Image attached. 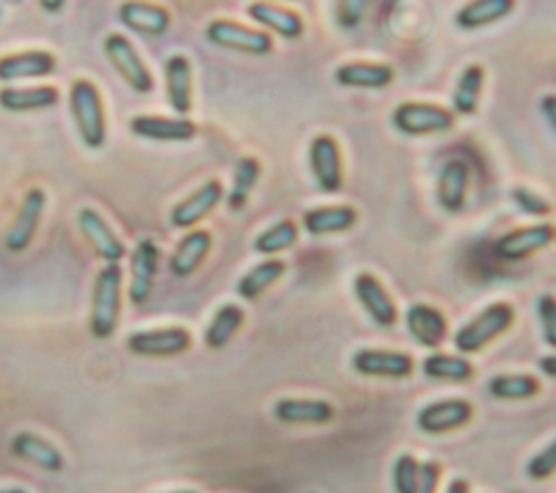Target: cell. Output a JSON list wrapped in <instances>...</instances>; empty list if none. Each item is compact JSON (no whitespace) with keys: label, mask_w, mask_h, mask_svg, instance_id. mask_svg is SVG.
Returning a JSON list of instances; mask_svg holds the SVG:
<instances>
[{"label":"cell","mask_w":556,"mask_h":493,"mask_svg":"<svg viewBox=\"0 0 556 493\" xmlns=\"http://www.w3.org/2000/svg\"><path fill=\"white\" fill-rule=\"evenodd\" d=\"M119 291H122V267L119 263H104L96 274L91 293L89 332L96 339H109L119 319Z\"/></svg>","instance_id":"1"},{"label":"cell","mask_w":556,"mask_h":493,"mask_svg":"<svg viewBox=\"0 0 556 493\" xmlns=\"http://www.w3.org/2000/svg\"><path fill=\"white\" fill-rule=\"evenodd\" d=\"M70 111L83 143L98 150L106 139V119L100 91L91 80L76 78L70 85Z\"/></svg>","instance_id":"2"},{"label":"cell","mask_w":556,"mask_h":493,"mask_svg":"<svg viewBox=\"0 0 556 493\" xmlns=\"http://www.w3.org/2000/svg\"><path fill=\"white\" fill-rule=\"evenodd\" d=\"M513 321L515 308L508 302H493L454 332V345L463 354H476L504 334Z\"/></svg>","instance_id":"3"},{"label":"cell","mask_w":556,"mask_h":493,"mask_svg":"<svg viewBox=\"0 0 556 493\" xmlns=\"http://www.w3.org/2000/svg\"><path fill=\"white\" fill-rule=\"evenodd\" d=\"M391 122L395 130L408 137L421 135H441L454 126V113L434 102L408 100L393 109Z\"/></svg>","instance_id":"4"},{"label":"cell","mask_w":556,"mask_h":493,"mask_svg":"<svg viewBox=\"0 0 556 493\" xmlns=\"http://www.w3.org/2000/svg\"><path fill=\"white\" fill-rule=\"evenodd\" d=\"M104 54L113 63V67L124 76V80L137 91V93H150L154 87L152 74L135 46L124 37L122 33H109L104 37Z\"/></svg>","instance_id":"5"},{"label":"cell","mask_w":556,"mask_h":493,"mask_svg":"<svg viewBox=\"0 0 556 493\" xmlns=\"http://www.w3.org/2000/svg\"><path fill=\"white\" fill-rule=\"evenodd\" d=\"M206 39L217 48L248 52V54H267L274 48L269 33L258 30V28H248L232 20L208 22Z\"/></svg>","instance_id":"6"},{"label":"cell","mask_w":556,"mask_h":493,"mask_svg":"<svg viewBox=\"0 0 556 493\" xmlns=\"http://www.w3.org/2000/svg\"><path fill=\"white\" fill-rule=\"evenodd\" d=\"M43 208H46V191L41 187H30L24 193L20 208L15 211V217L4 232L2 245L7 252L20 254L30 245L35 230L39 226V219L43 215Z\"/></svg>","instance_id":"7"},{"label":"cell","mask_w":556,"mask_h":493,"mask_svg":"<svg viewBox=\"0 0 556 493\" xmlns=\"http://www.w3.org/2000/svg\"><path fill=\"white\" fill-rule=\"evenodd\" d=\"M189 345L191 334L180 326L137 330L126 337V347L137 356H176L187 352Z\"/></svg>","instance_id":"8"},{"label":"cell","mask_w":556,"mask_h":493,"mask_svg":"<svg viewBox=\"0 0 556 493\" xmlns=\"http://www.w3.org/2000/svg\"><path fill=\"white\" fill-rule=\"evenodd\" d=\"M308 163L317 187L324 193H337L343 185L341 148L334 137L317 135L308 146Z\"/></svg>","instance_id":"9"},{"label":"cell","mask_w":556,"mask_h":493,"mask_svg":"<svg viewBox=\"0 0 556 493\" xmlns=\"http://www.w3.org/2000/svg\"><path fill=\"white\" fill-rule=\"evenodd\" d=\"M352 369L367 378H408L415 369L413 356L397 350H378L363 347L352 356Z\"/></svg>","instance_id":"10"},{"label":"cell","mask_w":556,"mask_h":493,"mask_svg":"<svg viewBox=\"0 0 556 493\" xmlns=\"http://www.w3.org/2000/svg\"><path fill=\"white\" fill-rule=\"evenodd\" d=\"M76 224L87 245L104 263H119V258L126 254L122 239L113 232V228L106 224V219L98 211L83 206L76 213Z\"/></svg>","instance_id":"11"},{"label":"cell","mask_w":556,"mask_h":493,"mask_svg":"<svg viewBox=\"0 0 556 493\" xmlns=\"http://www.w3.org/2000/svg\"><path fill=\"white\" fill-rule=\"evenodd\" d=\"M473 417V406L463 397H447L426 404L417 413V428L426 434H443L463 428Z\"/></svg>","instance_id":"12"},{"label":"cell","mask_w":556,"mask_h":493,"mask_svg":"<svg viewBox=\"0 0 556 493\" xmlns=\"http://www.w3.org/2000/svg\"><path fill=\"white\" fill-rule=\"evenodd\" d=\"M552 241H556V228L547 222H539L504 232L495 241V252L506 261H519L547 248Z\"/></svg>","instance_id":"13"},{"label":"cell","mask_w":556,"mask_h":493,"mask_svg":"<svg viewBox=\"0 0 556 493\" xmlns=\"http://www.w3.org/2000/svg\"><path fill=\"white\" fill-rule=\"evenodd\" d=\"M354 295L365 308V313L371 317L374 324L389 328L397 321V306L382 285L380 278H376L371 271H361L354 278Z\"/></svg>","instance_id":"14"},{"label":"cell","mask_w":556,"mask_h":493,"mask_svg":"<svg viewBox=\"0 0 556 493\" xmlns=\"http://www.w3.org/2000/svg\"><path fill=\"white\" fill-rule=\"evenodd\" d=\"M161 250L152 239H139L130 254V282H128V300L132 304H143L150 298L154 276L159 269Z\"/></svg>","instance_id":"15"},{"label":"cell","mask_w":556,"mask_h":493,"mask_svg":"<svg viewBox=\"0 0 556 493\" xmlns=\"http://www.w3.org/2000/svg\"><path fill=\"white\" fill-rule=\"evenodd\" d=\"M406 330L408 334L424 347H439L445 337H447V317L443 315L441 308L426 304V302H415L406 308L404 315Z\"/></svg>","instance_id":"16"},{"label":"cell","mask_w":556,"mask_h":493,"mask_svg":"<svg viewBox=\"0 0 556 493\" xmlns=\"http://www.w3.org/2000/svg\"><path fill=\"white\" fill-rule=\"evenodd\" d=\"M224 195V187L219 180L211 178L204 185H200L191 195H187L182 202H178L172 213V226L176 228H191L193 224H198L200 219H204L222 200Z\"/></svg>","instance_id":"17"},{"label":"cell","mask_w":556,"mask_h":493,"mask_svg":"<svg viewBox=\"0 0 556 493\" xmlns=\"http://www.w3.org/2000/svg\"><path fill=\"white\" fill-rule=\"evenodd\" d=\"M130 132L152 141H189L198 128L187 117H163V115H135L130 119Z\"/></svg>","instance_id":"18"},{"label":"cell","mask_w":556,"mask_h":493,"mask_svg":"<svg viewBox=\"0 0 556 493\" xmlns=\"http://www.w3.org/2000/svg\"><path fill=\"white\" fill-rule=\"evenodd\" d=\"M469 191V165L463 159L447 161L437 178V200L443 211L458 213Z\"/></svg>","instance_id":"19"},{"label":"cell","mask_w":556,"mask_h":493,"mask_svg":"<svg viewBox=\"0 0 556 493\" xmlns=\"http://www.w3.org/2000/svg\"><path fill=\"white\" fill-rule=\"evenodd\" d=\"M56 67L54 54L48 50H26L0 56V80L11 83L20 78H41Z\"/></svg>","instance_id":"20"},{"label":"cell","mask_w":556,"mask_h":493,"mask_svg":"<svg viewBox=\"0 0 556 493\" xmlns=\"http://www.w3.org/2000/svg\"><path fill=\"white\" fill-rule=\"evenodd\" d=\"M395 72L389 63H374V61H348L334 69V78L343 87H358V89H382L391 85Z\"/></svg>","instance_id":"21"},{"label":"cell","mask_w":556,"mask_h":493,"mask_svg":"<svg viewBox=\"0 0 556 493\" xmlns=\"http://www.w3.org/2000/svg\"><path fill=\"white\" fill-rule=\"evenodd\" d=\"M358 219V213L350 204H330V206H315L302 215V226L308 235L321 237L332 232L350 230Z\"/></svg>","instance_id":"22"},{"label":"cell","mask_w":556,"mask_h":493,"mask_svg":"<svg viewBox=\"0 0 556 493\" xmlns=\"http://www.w3.org/2000/svg\"><path fill=\"white\" fill-rule=\"evenodd\" d=\"M11 452L33 465H37L39 469H46L50 473H56L63 469L65 460H63V454L50 443L46 441L43 437L35 434V432H17L13 439H11Z\"/></svg>","instance_id":"23"},{"label":"cell","mask_w":556,"mask_h":493,"mask_svg":"<svg viewBox=\"0 0 556 493\" xmlns=\"http://www.w3.org/2000/svg\"><path fill=\"white\" fill-rule=\"evenodd\" d=\"M274 417L280 424H328L334 417V408L326 400L282 397L274 404Z\"/></svg>","instance_id":"24"},{"label":"cell","mask_w":556,"mask_h":493,"mask_svg":"<svg viewBox=\"0 0 556 493\" xmlns=\"http://www.w3.org/2000/svg\"><path fill=\"white\" fill-rule=\"evenodd\" d=\"M165 93L167 102L180 117L191 111V65L182 54H172L165 61Z\"/></svg>","instance_id":"25"},{"label":"cell","mask_w":556,"mask_h":493,"mask_svg":"<svg viewBox=\"0 0 556 493\" xmlns=\"http://www.w3.org/2000/svg\"><path fill=\"white\" fill-rule=\"evenodd\" d=\"M211 243H213V237L208 230L198 228V230L187 232L178 241L176 250L169 256V271L178 278L191 276L198 269V265L204 261V256L208 254Z\"/></svg>","instance_id":"26"},{"label":"cell","mask_w":556,"mask_h":493,"mask_svg":"<svg viewBox=\"0 0 556 493\" xmlns=\"http://www.w3.org/2000/svg\"><path fill=\"white\" fill-rule=\"evenodd\" d=\"M59 100V91L52 85H35V87H2L0 89V106L11 113H26L50 109Z\"/></svg>","instance_id":"27"},{"label":"cell","mask_w":556,"mask_h":493,"mask_svg":"<svg viewBox=\"0 0 556 493\" xmlns=\"http://www.w3.org/2000/svg\"><path fill=\"white\" fill-rule=\"evenodd\" d=\"M248 15L256 24L274 30L276 35H280L285 39H298L304 33V20L300 17V13H295L291 9H282L276 4H267V2H252L248 7Z\"/></svg>","instance_id":"28"},{"label":"cell","mask_w":556,"mask_h":493,"mask_svg":"<svg viewBox=\"0 0 556 493\" xmlns=\"http://www.w3.org/2000/svg\"><path fill=\"white\" fill-rule=\"evenodd\" d=\"M119 20L141 35H163L169 28V13L146 2H124L119 7Z\"/></svg>","instance_id":"29"},{"label":"cell","mask_w":556,"mask_h":493,"mask_svg":"<svg viewBox=\"0 0 556 493\" xmlns=\"http://www.w3.org/2000/svg\"><path fill=\"white\" fill-rule=\"evenodd\" d=\"M484 67L480 63H469L452 91V106L458 115H473L480 104V96L484 89Z\"/></svg>","instance_id":"30"},{"label":"cell","mask_w":556,"mask_h":493,"mask_svg":"<svg viewBox=\"0 0 556 493\" xmlns=\"http://www.w3.org/2000/svg\"><path fill=\"white\" fill-rule=\"evenodd\" d=\"M287 265L280 258H265L261 263H256L252 269H248L239 282H237V293L243 300H256L261 293H265L282 274H285Z\"/></svg>","instance_id":"31"},{"label":"cell","mask_w":556,"mask_h":493,"mask_svg":"<svg viewBox=\"0 0 556 493\" xmlns=\"http://www.w3.org/2000/svg\"><path fill=\"white\" fill-rule=\"evenodd\" d=\"M421 371L441 382H467L473 376V365L465 356L434 352L424 358Z\"/></svg>","instance_id":"32"},{"label":"cell","mask_w":556,"mask_h":493,"mask_svg":"<svg viewBox=\"0 0 556 493\" xmlns=\"http://www.w3.org/2000/svg\"><path fill=\"white\" fill-rule=\"evenodd\" d=\"M513 9V0H471L456 13L460 28H480L506 17Z\"/></svg>","instance_id":"33"},{"label":"cell","mask_w":556,"mask_h":493,"mask_svg":"<svg viewBox=\"0 0 556 493\" xmlns=\"http://www.w3.org/2000/svg\"><path fill=\"white\" fill-rule=\"evenodd\" d=\"M245 315L237 304H224L217 308V313L213 315L211 324L204 330V343L211 350H222L232 337L235 332L241 328Z\"/></svg>","instance_id":"34"},{"label":"cell","mask_w":556,"mask_h":493,"mask_svg":"<svg viewBox=\"0 0 556 493\" xmlns=\"http://www.w3.org/2000/svg\"><path fill=\"white\" fill-rule=\"evenodd\" d=\"M261 176V163L256 156H241L235 163V172H232V187L228 191V208L230 211H239L245 206L256 180Z\"/></svg>","instance_id":"35"},{"label":"cell","mask_w":556,"mask_h":493,"mask_svg":"<svg viewBox=\"0 0 556 493\" xmlns=\"http://www.w3.org/2000/svg\"><path fill=\"white\" fill-rule=\"evenodd\" d=\"M486 389L497 400H530L539 393L541 384L530 374H497L489 380Z\"/></svg>","instance_id":"36"},{"label":"cell","mask_w":556,"mask_h":493,"mask_svg":"<svg viewBox=\"0 0 556 493\" xmlns=\"http://www.w3.org/2000/svg\"><path fill=\"white\" fill-rule=\"evenodd\" d=\"M298 241V226L291 219H280L256 235L252 248L258 254H276L289 250Z\"/></svg>","instance_id":"37"},{"label":"cell","mask_w":556,"mask_h":493,"mask_svg":"<svg viewBox=\"0 0 556 493\" xmlns=\"http://www.w3.org/2000/svg\"><path fill=\"white\" fill-rule=\"evenodd\" d=\"M419 465L421 460H417L410 454H400L395 458L391 469V482L395 493H415V486L419 480Z\"/></svg>","instance_id":"38"},{"label":"cell","mask_w":556,"mask_h":493,"mask_svg":"<svg viewBox=\"0 0 556 493\" xmlns=\"http://www.w3.org/2000/svg\"><path fill=\"white\" fill-rule=\"evenodd\" d=\"M526 473L532 480H547L549 476L556 473V439L549 441L541 452H536L528 460Z\"/></svg>","instance_id":"39"},{"label":"cell","mask_w":556,"mask_h":493,"mask_svg":"<svg viewBox=\"0 0 556 493\" xmlns=\"http://www.w3.org/2000/svg\"><path fill=\"white\" fill-rule=\"evenodd\" d=\"M536 315L541 324L543 339L549 347H556V295L543 293L536 300Z\"/></svg>","instance_id":"40"},{"label":"cell","mask_w":556,"mask_h":493,"mask_svg":"<svg viewBox=\"0 0 556 493\" xmlns=\"http://www.w3.org/2000/svg\"><path fill=\"white\" fill-rule=\"evenodd\" d=\"M513 200H515V204L521 208V211H526V213H530V215H545V213H549V202L543 198V195H539L536 191H532V189H528V187H517V189H513Z\"/></svg>","instance_id":"41"},{"label":"cell","mask_w":556,"mask_h":493,"mask_svg":"<svg viewBox=\"0 0 556 493\" xmlns=\"http://www.w3.org/2000/svg\"><path fill=\"white\" fill-rule=\"evenodd\" d=\"M439 478H441V465L434 460H421L415 493H437Z\"/></svg>","instance_id":"42"},{"label":"cell","mask_w":556,"mask_h":493,"mask_svg":"<svg viewBox=\"0 0 556 493\" xmlns=\"http://www.w3.org/2000/svg\"><path fill=\"white\" fill-rule=\"evenodd\" d=\"M541 113L545 115L549 128L556 132V93H547L541 98Z\"/></svg>","instance_id":"43"},{"label":"cell","mask_w":556,"mask_h":493,"mask_svg":"<svg viewBox=\"0 0 556 493\" xmlns=\"http://www.w3.org/2000/svg\"><path fill=\"white\" fill-rule=\"evenodd\" d=\"M539 369L549 376V378H556V354H547L539 361Z\"/></svg>","instance_id":"44"},{"label":"cell","mask_w":556,"mask_h":493,"mask_svg":"<svg viewBox=\"0 0 556 493\" xmlns=\"http://www.w3.org/2000/svg\"><path fill=\"white\" fill-rule=\"evenodd\" d=\"M445 493H469V484H467V480H463V478H454V480H450V484L445 486Z\"/></svg>","instance_id":"45"},{"label":"cell","mask_w":556,"mask_h":493,"mask_svg":"<svg viewBox=\"0 0 556 493\" xmlns=\"http://www.w3.org/2000/svg\"><path fill=\"white\" fill-rule=\"evenodd\" d=\"M39 7L43 9V11H48V13H59L61 9H63V2H59V0H43V2H39Z\"/></svg>","instance_id":"46"},{"label":"cell","mask_w":556,"mask_h":493,"mask_svg":"<svg viewBox=\"0 0 556 493\" xmlns=\"http://www.w3.org/2000/svg\"><path fill=\"white\" fill-rule=\"evenodd\" d=\"M0 493H26L22 489H0Z\"/></svg>","instance_id":"47"},{"label":"cell","mask_w":556,"mask_h":493,"mask_svg":"<svg viewBox=\"0 0 556 493\" xmlns=\"http://www.w3.org/2000/svg\"><path fill=\"white\" fill-rule=\"evenodd\" d=\"M174 493H195V491H174Z\"/></svg>","instance_id":"48"}]
</instances>
